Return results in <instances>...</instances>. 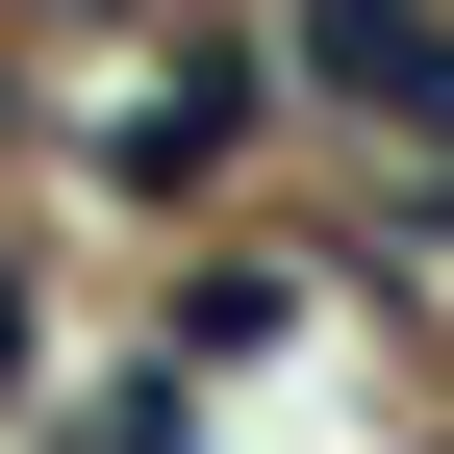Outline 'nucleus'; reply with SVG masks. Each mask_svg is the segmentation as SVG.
Segmentation results:
<instances>
[{
	"instance_id": "1",
	"label": "nucleus",
	"mask_w": 454,
	"mask_h": 454,
	"mask_svg": "<svg viewBox=\"0 0 454 454\" xmlns=\"http://www.w3.org/2000/svg\"><path fill=\"white\" fill-rule=\"evenodd\" d=\"M303 51L354 101H404V127H454V26H429V0H303Z\"/></svg>"
}]
</instances>
